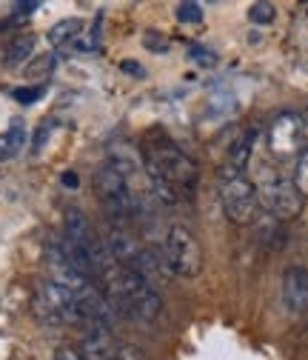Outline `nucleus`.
<instances>
[{
	"instance_id": "obj_1",
	"label": "nucleus",
	"mask_w": 308,
	"mask_h": 360,
	"mask_svg": "<svg viewBox=\"0 0 308 360\" xmlns=\"http://www.w3.org/2000/svg\"><path fill=\"white\" fill-rule=\"evenodd\" d=\"M143 172L149 177V189L163 206L192 200L200 172L197 163L174 143L163 129H152L143 143Z\"/></svg>"
},
{
	"instance_id": "obj_2",
	"label": "nucleus",
	"mask_w": 308,
	"mask_h": 360,
	"mask_svg": "<svg viewBox=\"0 0 308 360\" xmlns=\"http://www.w3.org/2000/svg\"><path fill=\"white\" fill-rule=\"evenodd\" d=\"M160 255H163V263L168 269V275L197 278L203 272V246L192 235V229L180 226V223H174V226L166 229Z\"/></svg>"
},
{
	"instance_id": "obj_3",
	"label": "nucleus",
	"mask_w": 308,
	"mask_h": 360,
	"mask_svg": "<svg viewBox=\"0 0 308 360\" xmlns=\"http://www.w3.org/2000/svg\"><path fill=\"white\" fill-rule=\"evenodd\" d=\"M254 186H257L260 209L266 212V214H272V217H277V220H283V223L300 217L305 198L297 192V186H294L291 177H286V174H280V172H262L260 184H254Z\"/></svg>"
},
{
	"instance_id": "obj_4",
	"label": "nucleus",
	"mask_w": 308,
	"mask_h": 360,
	"mask_svg": "<svg viewBox=\"0 0 308 360\" xmlns=\"http://www.w3.org/2000/svg\"><path fill=\"white\" fill-rule=\"evenodd\" d=\"M220 184V200H223V212L232 223L237 226H248L260 217V198H257V186L246 174L229 177V180H217Z\"/></svg>"
},
{
	"instance_id": "obj_5",
	"label": "nucleus",
	"mask_w": 308,
	"mask_h": 360,
	"mask_svg": "<svg viewBox=\"0 0 308 360\" xmlns=\"http://www.w3.org/2000/svg\"><path fill=\"white\" fill-rule=\"evenodd\" d=\"M305 123L297 112H280L272 126H269V134H266V143H269V152L272 158L277 160H288V158H297V152H302V143H305Z\"/></svg>"
},
{
	"instance_id": "obj_6",
	"label": "nucleus",
	"mask_w": 308,
	"mask_h": 360,
	"mask_svg": "<svg viewBox=\"0 0 308 360\" xmlns=\"http://www.w3.org/2000/svg\"><path fill=\"white\" fill-rule=\"evenodd\" d=\"M257 134H260L257 126H248V129H243L237 134V141L229 149L226 163L217 169V180H229V177H237V174L246 172V166L251 160V152H254V143H257Z\"/></svg>"
},
{
	"instance_id": "obj_7",
	"label": "nucleus",
	"mask_w": 308,
	"mask_h": 360,
	"mask_svg": "<svg viewBox=\"0 0 308 360\" xmlns=\"http://www.w3.org/2000/svg\"><path fill=\"white\" fill-rule=\"evenodd\" d=\"M283 303L291 314L308 311V269L288 266L283 275Z\"/></svg>"
},
{
	"instance_id": "obj_8",
	"label": "nucleus",
	"mask_w": 308,
	"mask_h": 360,
	"mask_svg": "<svg viewBox=\"0 0 308 360\" xmlns=\"http://www.w3.org/2000/svg\"><path fill=\"white\" fill-rule=\"evenodd\" d=\"M117 349V340L112 338L109 326H86V335L77 346V352L86 360H112Z\"/></svg>"
},
{
	"instance_id": "obj_9",
	"label": "nucleus",
	"mask_w": 308,
	"mask_h": 360,
	"mask_svg": "<svg viewBox=\"0 0 308 360\" xmlns=\"http://www.w3.org/2000/svg\"><path fill=\"white\" fill-rule=\"evenodd\" d=\"M131 269H135V272H138L149 286H154V289L168 278V269H166L163 255H160L157 249H140L138 257L131 260Z\"/></svg>"
},
{
	"instance_id": "obj_10",
	"label": "nucleus",
	"mask_w": 308,
	"mask_h": 360,
	"mask_svg": "<svg viewBox=\"0 0 308 360\" xmlns=\"http://www.w3.org/2000/svg\"><path fill=\"white\" fill-rule=\"evenodd\" d=\"M254 232H257V240L269 249H283L286 243V223L266 212H260V217L254 220Z\"/></svg>"
},
{
	"instance_id": "obj_11",
	"label": "nucleus",
	"mask_w": 308,
	"mask_h": 360,
	"mask_svg": "<svg viewBox=\"0 0 308 360\" xmlns=\"http://www.w3.org/2000/svg\"><path fill=\"white\" fill-rule=\"evenodd\" d=\"M106 163H112L126 180H131V177H135V174L143 169V158H140L135 149H131V146H126V143H114Z\"/></svg>"
},
{
	"instance_id": "obj_12",
	"label": "nucleus",
	"mask_w": 308,
	"mask_h": 360,
	"mask_svg": "<svg viewBox=\"0 0 308 360\" xmlns=\"http://www.w3.org/2000/svg\"><path fill=\"white\" fill-rule=\"evenodd\" d=\"M23 146H26V129L20 123H15L6 131H0V163L18 158L23 152Z\"/></svg>"
},
{
	"instance_id": "obj_13",
	"label": "nucleus",
	"mask_w": 308,
	"mask_h": 360,
	"mask_svg": "<svg viewBox=\"0 0 308 360\" xmlns=\"http://www.w3.org/2000/svg\"><path fill=\"white\" fill-rule=\"evenodd\" d=\"M83 32V20H77V18H69V20H60V23H55L52 29H49V34H46V40L52 43L55 49H63V46H69V43L77 37Z\"/></svg>"
},
{
	"instance_id": "obj_14",
	"label": "nucleus",
	"mask_w": 308,
	"mask_h": 360,
	"mask_svg": "<svg viewBox=\"0 0 308 360\" xmlns=\"http://www.w3.org/2000/svg\"><path fill=\"white\" fill-rule=\"evenodd\" d=\"M32 52H34V37L32 34L12 37V43L6 46V66H20V63L32 60Z\"/></svg>"
},
{
	"instance_id": "obj_15",
	"label": "nucleus",
	"mask_w": 308,
	"mask_h": 360,
	"mask_svg": "<svg viewBox=\"0 0 308 360\" xmlns=\"http://www.w3.org/2000/svg\"><path fill=\"white\" fill-rule=\"evenodd\" d=\"M58 60H60V52H49V55H37V58H32L29 63H26V69H23V75L29 77V80H46L55 69H58Z\"/></svg>"
},
{
	"instance_id": "obj_16",
	"label": "nucleus",
	"mask_w": 308,
	"mask_h": 360,
	"mask_svg": "<svg viewBox=\"0 0 308 360\" xmlns=\"http://www.w3.org/2000/svg\"><path fill=\"white\" fill-rule=\"evenodd\" d=\"M274 18H277L274 4H266V0H260V4H251V6H248V20L257 23V26H269V23H274Z\"/></svg>"
},
{
	"instance_id": "obj_17",
	"label": "nucleus",
	"mask_w": 308,
	"mask_h": 360,
	"mask_svg": "<svg viewBox=\"0 0 308 360\" xmlns=\"http://www.w3.org/2000/svg\"><path fill=\"white\" fill-rule=\"evenodd\" d=\"M43 95H46V86H43V83H34V86H18L15 92H12V98H15L20 106H32V103H37Z\"/></svg>"
},
{
	"instance_id": "obj_18",
	"label": "nucleus",
	"mask_w": 308,
	"mask_h": 360,
	"mask_svg": "<svg viewBox=\"0 0 308 360\" xmlns=\"http://www.w3.org/2000/svg\"><path fill=\"white\" fill-rule=\"evenodd\" d=\"M294 186H297V192L302 195V198H308V146L300 152V158H297V172H294Z\"/></svg>"
},
{
	"instance_id": "obj_19",
	"label": "nucleus",
	"mask_w": 308,
	"mask_h": 360,
	"mask_svg": "<svg viewBox=\"0 0 308 360\" xmlns=\"http://www.w3.org/2000/svg\"><path fill=\"white\" fill-rule=\"evenodd\" d=\"M174 15H178L180 23H200V20H203V6H200V4H192V0H186V4H178Z\"/></svg>"
},
{
	"instance_id": "obj_20",
	"label": "nucleus",
	"mask_w": 308,
	"mask_h": 360,
	"mask_svg": "<svg viewBox=\"0 0 308 360\" xmlns=\"http://www.w3.org/2000/svg\"><path fill=\"white\" fill-rule=\"evenodd\" d=\"M112 360H146V352L140 346H135V343H117Z\"/></svg>"
},
{
	"instance_id": "obj_21",
	"label": "nucleus",
	"mask_w": 308,
	"mask_h": 360,
	"mask_svg": "<svg viewBox=\"0 0 308 360\" xmlns=\"http://www.w3.org/2000/svg\"><path fill=\"white\" fill-rule=\"evenodd\" d=\"M189 58H192L197 66H203V69H211V66L217 63V55L208 52V49H203V46H192V49H189Z\"/></svg>"
},
{
	"instance_id": "obj_22",
	"label": "nucleus",
	"mask_w": 308,
	"mask_h": 360,
	"mask_svg": "<svg viewBox=\"0 0 308 360\" xmlns=\"http://www.w3.org/2000/svg\"><path fill=\"white\" fill-rule=\"evenodd\" d=\"M143 46H146L149 52H166V49H168V40H166L163 34H157V32H146V34H143Z\"/></svg>"
},
{
	"instance_id": "obj_23",
	"label": "nucleus",
	"mask_w": 308,
	"mask_h": 360,
	"mask_svg": "<svg viewBox=\"0 0 308 360\" xmlns=\"http://www.w3.org/2000/svg\"><path fill=\"white\" fill-rule=\"evenodd\" d=\"M40 9V4L37 0H23V4H15L12 6V12H15V18H20V20H26L32 12H37Z\"/></svg>"
},
{
	"instance_id": "obj_24",
	"label": "nucleus",
	"mask_w": 308,
	"mask_h": 360,
	"mask_svg": "<svg viewBox=\"0 0 308 360\" xmlns=\"http://www.w3.org/2000/svg\"><path fill=\"white\" fill-rule=\"evenodd\" d=\"M55 360H86V357L77 352V346H60L55 352Z\"/></svg>"
},
{
	"instance_id": "obj_25",
	"label": "nucleus",
	"mask_w": 308,
	"mask_h": 360,
	"mask_svg": "<svg viewBox=\"0 0 308 360\" xmlns=\"http://www.w3.org/2000/svg\"><path fill=\"white\" fill-rule=\"evenodd\" d=\"M120 69H123L126 75H135V77H143V75H146V72H143V66H138L135 60H123V63H120Z\"/></svg>"
},
{
	"instance_id": "obj_26",
	"label": "nucleus",
	"mask_w": 308,
	"mask_h": 360,
	"mask_svg": "<svg viewBox=\"0 0 308 360\" xmlns=\"http://www.w3.org/2000/svg\"><path fill=\"white\" fill-rule=\"evenodd\" d=\"M49 131H52V129H49V123H43V126H40L37 138H34V152H40V149H43V143H46V138H49Z\"/></svg>"
},
{
	"instance_id": "obj_27",
	"label": "nucleus",
	"mask_w": 308,
	"mask_h": 360,
	"mask_svg": "<svg viewBox=\"0 0 308 360\" xmlns=\"http://www.w3.org/2000/svg\"><path fill=\"white\" fill-rule=\"evenodd\" d=\"M80 184V180H77V174L74 172H63V186H69V189H74Z\"/></svg>"
}]
</instances>
